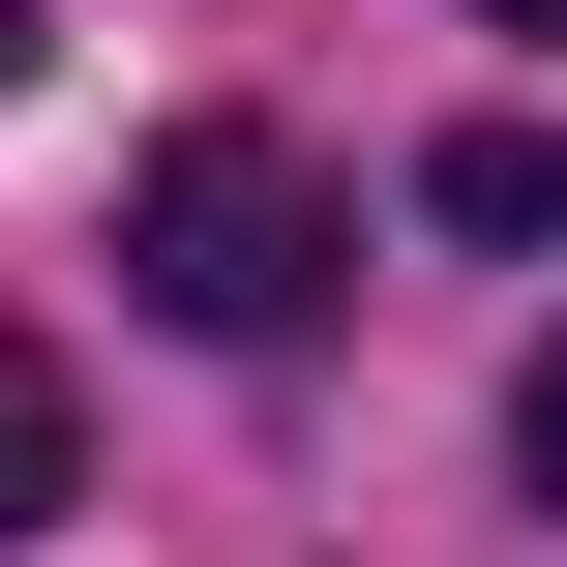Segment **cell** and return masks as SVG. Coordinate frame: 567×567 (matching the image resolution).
<instances>
[{
    "label": "cell",
    "mask_w": 567,
    "mask_h": 567,
    "mask_svg": "<svg viewBox=\"0 0 567 567\" xmlns=\"http://www.w3.org/2000/svg\"><path fill=\"white\" fill-rule=\"evenodd\" d=\"M508 478H538V508H567V329H538V389H508Z\"/></svg>",
    "instance_id": "obj_4"
},
{
    "label": "cell",
    "mask_w": 567,
    "mask_h": 567,
    "mask_svg": "<svg viewBox=\"0 0 567 567\" xmlns=\"http://www.w3.org/2000/svg\"><path fill=\"white\" fill-rule=\"evenodd\" d=\"M419 209H449V239H567V120H478V150L419 179Z\"/></svg>",
    "instance_id": "obj_3"
},
{
    "label": "cell",
    "mask_w": 567,
    "mask_h": 567,
    "mask_svg": "<svg viewBox=\"0 0 567 567\" xmlns=\"http://www.w3.org/2000/svg\"><path fill=\"white\" fill-rule=\"evenodd\" d=\"M60 508H90V419H60V359L0 329V538H60Z\"/></svg>",
    "instance_id": "obj_2"
},
{
    "label": "cell",
    "mask_w": 567,
    "mask_h": 567,
    "mask_svg": "<svg viewBox=\"0 0 567 567\" xmlns=\"http://www.w3.org/2000/svg\"><path fill=\"white\" fill-rule=\"evenodd\" d=\"M329 269H359V209H329L269 120H179V150L120 179V299H150V329H209V359H269Z\"/></svg>",
    "instance_id": "obj_1"
},
{
    "label": "cell",
    "mask_w": 567,
    "mask_h": 567,
    "mask_svg": "<svg viewBox=\"0 0 567 567\" xmlns=\"http://www.w3.org/2000/svg\"><path fill=\"white\" fill-rule=\"evenodd\" d=\"M0 90H30V0H0Z\"/></svg>",
    "instance_id": "obj_5"
},
{
    "label": "cell",
    "mask_w": 567,
    "mask_h": 567,
    "mask_svg": "<svg viewBox=\"0 0 567 567\" xmlns=\"http://www.w3.org/2000/svg\"><path fill=\"white\" fill-rule=\"evenodd\" d=\"M508 30H567V0H508Z\"/></svg>",
    "instance_id": "obj_6"
}]
</instances>
